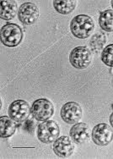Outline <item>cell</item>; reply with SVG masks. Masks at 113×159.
<instances>
[{
	"mask_svg": "<svg viewBox=\"0 0 113 159\" xmlns=\"http://www.w3.org/2000/svg\"><path fill=\"white\" fill-rule=\"evenodd\" d=\"M60 128L53 120H46L37 129V137L43 143L50 144L54 142L59 136Z\"/></svg>",
	"mask_w": 113,
	"mask_h": 159,
	"instance_id": "3",
	"label": "cell"
},
{
	"mask_svg": "<svg viewBox=\"0 0 113 159\" xmlns=\"http://www.w3.org/2000/svg\"><path fill=\"white\" fill-rule=\"evenodd\" d=\"M69 61L76 69H86L92 61L91 52L86 47H77L71 51Z\"/></svg>",
	"mask_w": 113,
	"mask_h": 159,
	"instance_id": "5",
	"label": "cell"
},
{
	"mask_svg": "<svg viewBox=\"0 0 113 159\" xmlns=\"http://www.w3.org/2000/svg\"><path fill=\"white\" fill-rule=\"evenodd\" d=\"M18 16L20 20L23 24L30 25L37 21L40 16V12L35 3H24L20 7Z\"/></svg>",
	"mask_w": 113,
	"mask_h": 159,
	"instance_id": "8",
	"label": "cell"
},
{
	"mask_svg": "<svg viewBox=\"0 0 113 159\" xmlns=\"http://www.w3.org/2000/svg\"><path fill=\"white\" fill-rule=\"evenodd\" d=\"M99 24L102 30L107 32L113 31V10L106 9L101 13Z\"/></svg>",
	"mask_w": 113,
	"mask_h": 159,
	"instance_id": "14",
	"label": "cell"
},
{
	"mask_svg": "<svg viewBox=\"0 0 113 159\" xmlns=\"http://www.w3.org/2000/svg\"><path fill=\"white\" fill-rule=\"evenodd\" d=\"M31 113L30 105L24 100H16L9 105V117L15 122L22 123L26 121Z\"/></svg>",
	"mask_w": 113,
	"mask_h": 159,
	"instance_id": "6",
	"label": "cell"
},
{
	"mask_svg": "<svg viewBox=\"0 0 113 159\" xmlns=\"http://www.w3.org/2000/svg\"><path fill=\"white\" fill-rule=\"evenodd\" d=\"M53 6L59 14L62 15H68L73 12L76 7V1L75 0H55L53 1Z\"/></svg>",
	"mask_w": 113,
	"mask_h": 159,
	"instance_id": "15",
	"label": "cell"
},
{
	"mask_svg": "<svg viewBox=\"0 0 113 159\" xmlns=\"http://www.w3.org/2000/svg\"><path fill=\"white\" fill-rule=\"evenodd\" d=\"M18 12V7L15 1H2L0 17L4 20H10L15 17Z\"/></svg>",
	"mask_w": 113,
	"mask_h": 159,
	"instance_id": "12",
	"label": "cell"
},
{
	"mask_svg": "<svg viewBox=\"0 0 113 159\" xmlns=\"http://www.w3.org/2000/svg\"><path fill=\"white\" fill-rule=\"evenodd\" d=\"M101 58L106 65L113 67V44H110L103 49Z\"/></svg>",
	"mask_w": 113,
	"mask_h": 159,
	"instance_id": "17",
	"label": "cell"
},
{
	"mask_svg": "<svg viewBox=\"0 0 113 159\" xmlns=\"http://www.w3.org/2000/svg\"><path fill=\"white\" fill-rule=\"evenodd\" d=\"M31 113L34 119L38 121H46L54 114V107L47 99H38L32 104Z\"/></svg>",
	"mask_w": 113,
	"mask_h": 159,
	"instance_id": "4",
	"label": "cell"
},
{
	"mask_svg": "<svg viewBox=\"0 0 113 159\" xmlns=\"http://www.w3.org/2000/svg\"><path fill=\"white\" fill-rule=\"evenodd\" d=\"M0 135L2 138L10 137L16 130V124L10 117L3 116L0 118Z\"/></svg>",
	"mask_w": 113,
	"mask_h": 159,
	"instance_id": "13",
	"label": "cell"
},
{
	"mask_svg": "<svg viewBox=\"0 0 113 159\" xmlns=\"http://www.w3.org/2000/svg\"><path fill=\"white\" fill-rule=\"evenodd\" d=\"M70 136L77 144L85 143L89 141L91 132L90 129L85 123H78L71 128Z\"/></svg>",
	"mask_w": 113,
	"mask_h": 159,
	"instance_id": "11",
	"label": "cell"
},
{
	"mask_svg": "<svg viewBox=\"0 0 113 159\" xmlns=\"http://www.w3.org/2000/svg\"><path fill=\"white\" fill-rule=\"evenodd\" d=\"M106 42V38L103 33H96L93 36L92 39L90 40L89 46L91 49L95 52H98L103 48L105 43Z\"/></svg>",
	"mask_w": 113,
	"mask_h": 159,
	"instance_id": "16",
	"label": "cell"
},
{
	"mask_svg": "<svg viewBox=\"0 0 113 159\" xmlns=\"http://www.w3.org/2000/svg\"><path fill=\"white\" fill-rule=\"evenodd\" d=\"M95 28L94 21L89 16L80 15L75 16L70 22V30L77 38L85 39L92 34Z\"/></svg>",
	"mask_w": 113,
	"mask_h": 159,
	"instance_id": "1",
	"label": "cell"
},
{
	"mask_svg": "<svg viewBox=\"0 0 113 159\" xmlns=\"http://www.w3.org/2000/svg\"><path fill=\"white\" fill-rule=\"evenodd\" d=\"M23 39V31L21 28L16 24L3 25L1 29V42L3 45L9 48L17 47Z\"/></svg>",
	"mask_w": 113,
	"mask_h": 159,
	"instance_id": "2",
	"label": "cell"
},
{
	"mask_svg": "<svg viewBox=\"0 0 113 159\" xmlns=\"http://www.w3.org/2000/svg\"><path fill=\"white\" fill-rule=\"evenodd\" d=\"M83 110L80 105L74 102L65 103L61 109V118L67 124H76L82 118Z\"/></svg>",
	"mask_w": 113,
	"mask_h": 159,
	"instance_id": "7",
	"label": "cell"
},
{
	"mask_svg": "<svg viewBox=\"0 0 113 159\" xmlns=\"http://www.w3.org/2000/svg\"><path fill=\"white\" fill-rule=\"evenodd\" d=\"M93 141L98 146L105 147L110 144L113 140V131L106 124H100L93 129L92 131Z\"/></svg>",
	"mask_w": 113,
	"mask_h": 159,
	"instance_id": "9",
	"label": "cell"
},
{
	"mask_svg": "<svg viewBox=\"0 0 113 159\" xmlns=\"http://www.w3.org/2000/svg\"><path fill=\"white\" fill-rule=\"evenodd\" d=\"M110 123H111V125L113 127V113L111 114V116H110Z\"/></svg>",
	"mask_w": 113,
	"mask_h": 159,
	"instance_id": "18",
	"label": "cell"
},
{
	"mask_svg": "<svg viewBox=\"0 0 113 159\" xmlns=\"http://www.w3.org/2000/svg\"><path fill=\"white\" fill-rule=\"evenodd\" d=\"M53 152L58 157H68L74 152V145L69 137L61 136L54 141Z\"/></svg>",
	"mask_w": 113,
	"mask_h": 159,
	"instance_id": "10",
	"label": "cell"
},
{
	"mask_svg": "<svg viewBox=\"0 0 113 159\" xmlns=\"http://www.w3.org/2000/svg\"><path fill=\"white\" fill-rule=\"evenodd\" d=\"M111 6H112V8H113V1H111Z\"/></svg>",
	"mask_w": 113,
	"mask_h": 159,
	"instance_id": "19",
	"label": "cell"
}]
</instances>
